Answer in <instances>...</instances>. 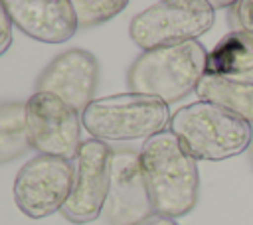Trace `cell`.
<instances>
[{
  "mask_svg": "<svg viewBox=\"0 0 253 225\" xmlns=\"http://www.w3.org/2000/svg\"><path fill=\"white\" fill-rule=\"evenodd\" d=\"M168 130L196 160L210 162L247 152L253 136V126L247 120L204 101L178 109L170 116Z\"/></svg>",
  "mask_w": 253,
  "mask_h": 225,
  "instance_id": "3",
  "label": "cell"
},
{
  "mask_svg": "<svg viewBox=\"0 0 253 225\" xmlns=\"http://www.w3.org/2000/svg\"><path fill=\"white\" fill-rule=\"evenodd\" d=\"M12 18L6 10V2H0V55H4L12 45Z\"/></svg>",
  "mask_w": 253,
  "mask_h": 225,
  "instance_id": "17",
  "label": "cell"
},
{
  "mask_svg": "<svg viewBox=\"0 0 253 225\" xmlns=\"http://www.w3.org/2000/svg\"><path fill=\"white\" fill-rule=\"evenodd\" d=\"M227 24L231 32H253V0L231 2L227 8Z\"/></svg>",
  "mask_w": 253,
  "mask_h": 225,
  "instance_id": "16",
  "label": "cell"
},
{
  "mask_svg": "<svg viewBox=\"0 0 253 225\" xmlns=\"http://www.w3.org/2000/svg\"><path fill=\"white\" fill-rule=\"evenodd\" d=\"M136 225H178L176 223V219H170V217H164V215H150L148 219H144V221H140V223H136Z\"/></svg>",
  "mask_w": 253,
  "mask_h": 225,
  "instance_id": "18",
  "label": "cell"
},
{
  "mask_svg": "<svg viewBox=\"0 0 253 225\" xmlns=\"http://www.w3.org/2000/svg\"><path fill=\"white\" fill-rule=\"evenodd\" d=\"M30 148L32 142L26 124V103H0V164L24 156Z\"/></svg>",
  "mask_w": 253,
  "mask_h": 225,
  "instance_id": "14",
  "label": "cell"
},
{
  "mask_svg": "<svg viewBox=\"0 0 253 225\" xmlns=\"http://www.w3.org/2000/svg\"><path fill=\"white\" fill-rule=\"evenodd\" d=\"M170 116L164 101L128 91L95 99L81 112V122L91 138L109 144L148 140L166 130Z\"/></svg>",
  "mask_w": 253,
  "mask_h": 225,
  "instance_id": "4",
  "label": "cell"
},
{
  "mask_svg": "<svg viewBox=\"0 0 253 225\" xmlns=\"http://www.w3.org/2000/svg\"><path fill=\"white\" fill-rule=\"evenodd\" d=\"M138 154L154 213L170 219L188 215L198 203V160L170 130L144 140Z\"/></svg>",
  "mask_w": 253,
  "mask_h": 225,
  "instance_id": "1",
  "label": "cell"
},
{
  "mask_svg": "<svg viewBox=\"0 0 253 225\" xmlns=\"http://www.w3.org/2000/svg\"><path fill=\"white\" fill-rule=\"evenodd\" d=\"M73 186V162L40 154L28 160L14 180V201L30 219L61 211Z\"/></svg>",
  "mask_w": 253,
  "mask_h": 225,
  "instance_id": "6",
  "label": "cell"
},
{
  "mask_svg": "<svg viewBox=\"0 0 253 225\" xmlns=\"http://www.w3.org/2000/svg\"><path fill=\"white\" fill-rule=\"evenodd\" d=\"M206 75L253 85V32H229L208 53Z\"/></svg>",
  "mask_w": 253,
  "mask_h": 225,
  "instance_id": "12",
  "label": "cell"
},
{
  "mask_svg": "<svg viewBox=\"0 0 253 225\" xmlns=\"http://www.w3.org/2000/svg\"><path fill=\"white\" fill-rule=\"evenodd\" d=\"M113 148L101 140H83L73 160V186L61 209L71 223L83 225L95 221L105 207L111 184Z\"/></svg>",
  "mask_w": 253,
  "mask_h": 225,
  "instance_id": "8",
  "label": "cell"
},
{
  "mask_svg": "<svg viewBox=\"0 0 253 225\" xmlns=\"http://www.w3.org/2000/svg\"><path fill=\"white\" fill-rule=\"evenodd\" d=\"M97 85L99 61L85 49H67L59 53L36 81L40 93H51L77 111H85V107L95 101Z\"/></svg>",
  "mask_w": 253,
  "mask_h": 225,
  "instance_id": "10",
  "label": "cell"
},
{
  "mask_svg": "<svg viewBox=\"0 0 253 225\" xmlns=\"http://www.w3.org/2000/svg\"><path fill=\"white\" fill-rule=\"evenodd\" d=\"M71 4L79 28L105 24L126 8L125 0H75Z\"/></svg>",
  "mask_w": 253,
  "mask_h": 225,
  "instance_id": "15",
  "label": "cell"
},
{
  "mask_svg": "<svg viewBox=\"0 0 253 225\" xmlns=\"http://www.w3.org/2000/svg\"><path fill=\"white\" fill-rule=\"evenodd\" d=\"M208 53L200 41L142 51L126 71L130 93L148 95L166 105L198 89L208 71Z\"/></svg>",
  "mask_w": 253,
  "mask_h": 225,
  "instance_id": "2",
  "label": "cell"
},
{
  "mask_svg": "<svg viewBox=\"0 0 253 225\" xmlns=\"http://www.w3.org/2000/svg\"><path fill=\"white\" fill-rule=\"evenodd\" d=\"M196 95H198V101L211 103V105L247 120L253 126V85L206 75L200 81Z\"/></svg>",
  "mask_w": 253,
  "mask_h": 225,
  "instance_id": "13",
  "label": "cell"
},
{
  "mask_svg": "<svg viewBox=\"0 0 253 225\" xmlns=\"http://www.w3.org/2000/svg\"><path fill=\"white\" fill-rule=\"evenodd\" d=\"M103 215L109 225H136L154 215L140 168V154L132 148L113 150L111 184Z\"/></svg>",
  "mask_w": 253,
  "mask_h": 225,
  "instance_id": "9",
  "label": "cell"
},
{
  "mask_svg": "<svg viewBox=\"0 0 253 225\" xmlns=\"http://www.w3.org/2000/svg\"><path fill=\"white\" fill-rule=\"evenodd\" d=\"M247 156H249V162H251V168H253V136H251V142H249V148H247Z\"/></svg>",
  "mask_w": 253,
  "mask_h": 225,
  "instance_id": "19",
  "label": "cell"
},
{
  "mask_svg": "<svg viewBox=\"0 0 253 225\" xmlns=\"http://www.w3.org/2000/svg\"><path fill=\"white\" fill-rule=\"evenodd\" d=\"M26 124L32 148L45 156L75 160L83 144L77 109L51 93L36 91L26 101Z\"/></svg>",
  "mask_w": 253,
  "mask_h": 225,
  "instance_id": "7",
  "label": "cell"
},
{
  "mask_svg": "<svg viewBox=\"0 0 253 225\" xmlns=\"http://www.w3.org/2000/svg\"><path fill=\"white\" fill-rule=\"evenodd\" d=\"M215 20V8L206 0H164L138 12L128 26L130 39L142 49L198 41Z\"/></svg>",
  "mask_w": 253,
  "mask_h": 225,
  "instance_id": "5",
  "label": "cell"
},
{
  "mask_svg": "<svg viewBox=\"0 0 253 225\" xmlns=\"http://www.w3.org/2000/svg\"><path fill=\"white\" fill-rule=\"evenodd\" d=\"M12 24L43 43L67 41L77 32V18L69 0H8Z\"/></svg>",
  "mask_w": 253,
  "mask_h": 225,
  "instance_id": "11",
  "label": "cell"
}]
</instances>
